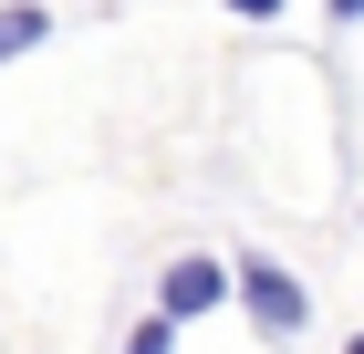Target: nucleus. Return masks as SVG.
Wrapping results in <instances>:
<instances>
[{"label": "nucleus", "instance_id": "nucleus-4", "mask_svg": "<svg viewBox=\"0 0 364 354\" xmlns=\"http://www.w3.org/2000/svg\"><path fill=\"white\" fill-rule=\"evenodd\" d=\"M125 354H177V323H167V313H146V323L125 333Z\"/></svg>", "mask_w": 364, "mask_h": 354}, {"label": "nucleus", "instance_id": "nucleus-6", "mask_svg": "<svg viewBox=\"0 0 364 354\" xmlns=\"http://www.w3.org/2000/svg\"><path fill=\"white\" fill-rule=\"evenodd\" d=\"M323 11H333V21H354V11H364V0H323Z\"/></svg>", "mask_w": 364, "mask_h": 354}, {"label": "nucleus", "instance_id": "nucleus-5", "mask_svg": "<svg viewBox=\"0 0 364 354\" xmlns=\"http://www.w3.org/2000/svg\"><path fill=\"white\" fill-rule=\"evenodd\" d=\"M229 11H240V21H281V0H229Z\"/></svg>", "mask_w": 364, "mask_h": 354}, {"label": "nucleus", "instance_id": "nucleus-2", "mask_svg": "<svg viewBox=\"0 0 364 354\" xmlns=\"http://www.w3.org/2000/svg\"><path fill=\"white\" fill-rule=\"evenodd\" d=\"M219 302H229V261L219 250H177L167 271H156V313L167 323H208Z\"/></svg>", "mask_w": 364, "mask_h": 354}, {"label": "nucleus", "instance_id": "nucleus-1", "mask_svg": "<svg viewBox=\"0 0 364 354\" xmlns=\"http://www.w3.org/2000/svg\"><path fill=\"white\" fill-rule=\"evenodd\" d=\"M229 302H240V313H250V333H271V344H291V333L312 323V292L281 271L271 250H240V261H229Z\"/></svg>", "mask_w": 364, "mask_h": 354}, {"label": "nucleus", "instance_id": "nucleus-3", "mask_svg": "<svg viewBox=\"0 0 364 354\" xmlns=\"http://www.w3.org/2000/svg\"><path fill=\"white\" fill-rule=\"evenodd\" d=\"M42 42H53V11H42V0H0V63L42 53Z\"/></svg>", "mask_w": 364, "mask_h": 354}]
</instances>
